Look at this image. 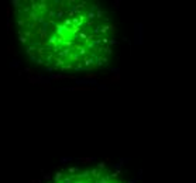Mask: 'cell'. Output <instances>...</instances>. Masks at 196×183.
<instances>
[{"instance_id":"6da1fadb","label":"cell","mask_w":196,"mask_h":183,"mask_svg":"<svg viewBox=\"0 0 196 183\" xmlns=\"http://www.w3.org/2000/svg\"><path fill=\"white\" fill-rule=\"evenodd\" d=\"M13 11L26 55L47 70L93 72L115 55L116 25L98 1L18 0Z\"/></svg>"},{"instance_id":"7a4b0ae2","label":"cell","mask_w":196,"mask_h":183,"mask_svg":"<svg viewBox=\"0 0 196 183\" xmlns=\"http://www.w3.org/2000/svg\"><path fill=\"white\" fill-rule=\"evenodd\" d=\"M47 183H129L120 173L104 166L73 168L57 173Z\"/></svg>"}]
</instances>
